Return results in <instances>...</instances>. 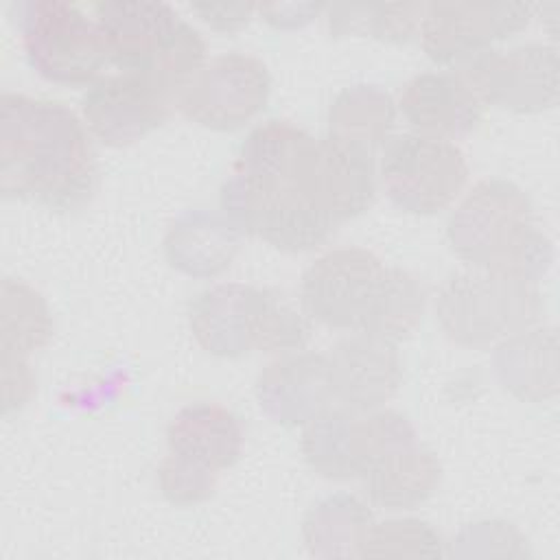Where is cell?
I'll return each mask as SVG.
<instances>
[{
    "mask_svg": "<svg viewBox=\"0 0 560 560\" xmlns=\"http://www.w3.org/2000/svg\"><path fill=\"white\" fill-rule=\"evenodd\" d=\"M175 107L173 92L131 72L101 77L81 98L88 131L107 147H129L142 140L162 127Z\"/></svg>",
    "mask_w": 560,
    "mask_h": 560,
    "instance_id": "12",
    "label": "cell"
},
{
    "mask_svg": "<svg viewBox=\"0 0 560 560\" xmlns=\"http://www.w3.org/2000/svg\"><path fill=\"white\" fill-rule=\"evenodd\" d=\"M396 120V105L389 92L372 83L343 88L328 109V138L376 153L387 142Z\"/></svg>",
    "mask_w": 560,
    "mask_h": 560,
    "instance_id": "24",
    "label": "cell"
},
{
    "mask_svg": "<svg viewBox=\"0 0 560 560\" xmlns=\"http://www.w3.org/2000/svg\"><path fill=\"white\" fill-rule=\"evenodd\" d=\"M424 306V284L400 267H385L361 317L359 332H368L392 343L405 341L418 330Z\"/></svg>",
    "mask_w": 560,
    "mask_h": 560,
    "instance_id": "25",
    "label": "cell"
},
{
    "mask_svg": "<svg viewBox=\"0 0 560 560\" xmlns=\"http://www.w3.org/2000/svg\"><path fill=\"white\" fill-rule=\"evenodd\" d=\"M31 68L46 81L90 88L109 63L101 26L63 0H26L11 4Z\"/></svg>",
    "mask_w": 560,
    "mask_h": 560,
    "instance_id": "6",
    "label": "cell"
},
{
    "mask_svg": "<svg viewBox=\"0 0 560 560\" xmlns=\"http://www.w3.org/2000/svg\"><path fill=\"white\" fill-rule=\"evenodd\" d=\"M398 107L416 133L457 140L472 133L483 116V103L459 72H420L398 96Z\"/></svg>",
    "mask_w": 560,
    "mask_h": 560,
    "instance_id": "16",
    "label": "cell"
},
{
    "mask_svg": "<svg viewBox=\"0 0 560 560\" xmlns=\"http://www.w3.org/2000/svg\"><path fill=\"white\" fill-rule=\"evenodd\" d=\"M219 483V470L203 466L195 459L168 455L160 462L158 468V486L166 501L173 505H197L208 501Z\"/></svg>",
    "mask_w": 560,
    "mask_h": 560,
    "instance_id": "29",
    "label": "cell"
},
{
    "mask_svg": "<svg viewBox=\"0 0 560 560\" xmlns=\"http://www.w3.org/2000/svg\"><path fill=\"white\" fill-rule=\"evenodd\" d=\"M271 293V289L243 282L203 289L188 311L192 337L206 352L223 359L260 350Z\"/></svg>",
    "mask_w": 560,
    "mask_h": 560,
    "instance_id": "13",
    "label": "cell"
},
{
    "mask_svg": "<svg viewBox=\"0 0 560 560\" xmlns=\"http://www.w3.org/2000/svg\"><path fill=\"white\" fill-rule=\"evenodd\" d=\"M2 363L28 361L52 337V315L39 291L18 278L2 280L0 300Z\"/></svg>",
    "mask_w": 560,
    "mask_h": 560,
    "instance_id": "26",
    "label": "cell"
},
{
    "mask_svg": "<svg viewBox=\"0 0 560 560\" xmlns=\"http://www.w3.org/2000/svg\"><path fill=\"white\" fill-rule=\"evenodd\" d=\"M446 236L472 269L538 282L553 262V243L540 228L532 199L514 182H477L451 212Z\"/></svg>",
    "mask_w": 560,
    "mask_h": 560,
    "instance_id": "3",
    "label": "cell"
},
{
    "mask_svg": "<svg viewBox=\"0 0 560 560\" xmlns=\"http://www.w3.org/2000/svg\"><path fill=\"white\" fill-rule=\"evenodd\" d=\"M300 446L308 468L319 477L359 479L374 455L370 411L357 413L335 405L304 424Z\"/></svg>",
    "mask_w": 560,
    "mask_h": 560,
    "instance_id": "17",
    "label": "cell"
},
{
    "mask_svg": "<svg viewBox=\"0 0 560 560\" xmlns=\"http://www.w3.org/2000/svg\"><path fill=\"white\" fill-rule=\"evenodd\" d=\"M271 94V74L262 59L228 52L206 63L179 96L177 109L192 122L232 131L258 116Z\"/></svg>",
    "mask_w": 560,
    "mask_h": 560,
    "instance_id": "9",
    "label": "cell"
},
{
    "mask_svg": "<svg viewBox=\"0 0 560 560\" xmlns=\"http://www.w3.org/2000/svg\"><path fill=\"white\" fill-rule=\"evenodd\" d=\"M190 9L214 31L232 33L252 20L256 4L252 2H195Z\"/></svg>",
    "mask_w": 560,
    "mask_h": 560,
    "instance_id": "30",
    "label": "cell"
},
{
    "mask_svg": "<svg viewBox=\"0 0 560 560\" xmlns=\"http://www.w3.org/2000/svg\"><path fill=\"white\" fill-rule=\"evenodd\" d=\"M383 269V260L363 247H337L322 254L302 273L304 315L326 328L359 330Z\"/></svg>",
    "mask_w": 560,
    "mask_h": 560,
    "instance_id": "11",
    "label": "cell"
},
{
    "mask_svg": "<svg viewBox=\"0 0 560 560\" xmlns=\"http://www.w3.org/2000/svg\"><path fill=\"white\" fill-rule=\"evenodd\" d=\"M241 420L217 402L182 407L166 429L168 451L214 470L234 466L243 453Z\"/></svg>",
    "mask_w": 560,
    "mask_h": 560,
    "instance_id": "21",
    "label": "cell"
},
{
    "mask_svg": "<svg viewBox=\"0 0 560 560\" xmlns=\"http://www.w3.org/2000/svg\"><path fill=\"white\" fill-rule=\"evenodd\" d=\"M319 192L326 210L337 223L363 214L376 192L374 153L332 140L319 138Z\"/></svg>",
    "mask_w": 560,
    "mask_h": 560,
    "instance_id": "22",
    "label": "cell"
},
{
    "mask_svg": "<svg viewBox=\"0 0 560 560\" xmlns=\"http://www.w3.org/2000/svg\"><path fill=\"white\" fill-rule=\"evenodd\" d=\"M85 122L63 103L4 92L0 98V192L52 212H77L96 190Z\"/></svg>",
    "mask_w": 560,
    "mask_h": 560,
    "instance_id": "2",
    "label": "cell"
},
{
    "mask_svg": "<svg viewBox=\"0 0 560 560\" xmlns=\"http://www.w3.org/2000/svg\"><path fill=\"white\" fill-rule=\"evenodd\" d=\"M94 20L107 44L109 61L120 72L147 77L179 96L206 66V42L166 2L105 0L94 4Z\"/></svg>",
    "mask_w": 560,
    "mask_h": 560,
    "instance_id": "4",
    "label": "cell"
},
{
    "mask_svg": "<svg viewBox=\"0 0 560 560\" xmlns=\"http://www.w3.org/2000/svg\"><path fill=\"white\" fill-rule=\"evenodd\" d=\"M440 534L420 518H387L374 523L368 542L363 547V558L372 556H442Z\"/></svg>",
    "mask_w": 560,
    "mask_h": 560,
    "instance_id": "28",
    "label": "cell"
},
{
    "mask_svg": "<svg viewBox=\"0 0 560 560\" xmlns=\"http://www.w3.org/2000/svg\"><path fill=\"white\" fill-rule=\"evenodd\" d=\"M483 105L536 114L558 103V50L547 44H521L486 50L457 68Z\"/></svg>",
    "mask_w": 560,
    "mask_h": 560,
    "instance_id": "8",
    "label": "cell"
},
{
    "mask_svg": "<svg viewBox=\"0 0 560 560\" xmlns=\"http://www.w3.org/2000/svg\"><path fill=\"white\" fill-rule=\"evenodd\" d=\"M328 357L335 405L368 413L381 409L400 387L402 363L396 343L354 330Z\"/></svg>",
    "mask_w": 560,
    "mask_h": 560,
    "instance_id": "14",
    "label": "cell"
},
{
    "mask_svg": "<svg viewBox=\"0 0 560 560\" xmlns=\"http://www.w3.org/2000/svg\"><path fill=\"white\" fill-rule=\"evenodd\" d=\"M326 4L322 2H273V4H256V11L262 20L276 28H300L315 20Z\"/></svg>",
    "mask_w": 560,
    "mask_h": 560,
    "instance_id": "31",
    "label": "cell"
},
{
    "mask_svg": "<svg viewBox=\"0 0 560 560\" xmlns=\"http://www.w3.org/2000/svg\"><path fill=\"white\" fill-rule=\"evenodd\" d=\"M374 523L368 503L350 492H335L304 514L302 538L315 558H363Z\"/></svg>",
    "mask_w": 560,
    "mask_h": 560,
    "instance_id": "23",
    "label": "cell"
},
{
    "mask_svg": "<svg viewBox=\"0 0 560 560\" xmlns=\"http://www.w3.org/2000/svg\"><path fill=\"white\" fill-rule=\"evenodd\" d=\"M328 28L335 37L370 35L381 42L407 44L420 33L424 4H330Z\"/></svg>",
    "mask_w": 560,
    "mask_h": 560,
    "instance_id": "27",
    "label": "cell"
},
{
    "mask_svg": "<svg viewBox=\"0 0 560 560\" xmlns=\"http://www.w3.org/2000/svg\"><path fill=\"white\" fill-rule=\"evenodd\" d=\"M260 409L282 427H304L335 407L328 357L324 352H287L256 376Z\"/></svg>",
    "mask_w": 560,
    "mask_h": 560,
    "instance_id": "15",
    "label": "cell"
},
{
    "mask_svg": "<svg viewBox=\"0 0 560 560\" xmlns=\"http://www.w3.org/2000/svg\"><path fill=\"white\" fill-rule=\"evenodd\" d=\"M241 236L221 210L190 208L168 225L164 252L168 262L182 273L212 278L232 265Z\"/></svg>",
    "mask_w": 560,
    "mask_h": 560,
    "instance_id": "19",
    "label": "cell"
},
{
    "mask_svg": "<svg viewBox=\"0 0 560 560\" xmlns=\"http://www.w3.org/2000/svg\"><path fill=\"white\" fill-rule=\"evenodd\" d=\"M542 311L538 282L483 269L451 276L435 300L440 328L466 348L497 346L534 326Z\"/></svg>",
    "mask_w": 560,
    "mask_h": 560,
    "instance_id": "5",
    "label": "cell"
},
{
    "mask_svg": "<svg viewBox=\"0 0 560 560\" xmlns=\"http://www.w3.org/2000/svg\"><path fill=\"white\" fill-rule=\"evenodd\" d=\"M468 179L464 151L444 138L400 133L383 144L381 184L405 212L435 214L451 206Z\"/></svg>",
    "mask_w": 560,
    "mask_h": 560,
    "instance_id": "7",
    "label": "cell"
},
{
    "mask_svg": "<svg viewBox=\"0 0 560 560\" xmlns=\"http://www.w3.org/2000/svg\"><path fill=\"white\" fill-rule=\"evenodd\" d=\"M359 479L374 505L413 510L438 490L442 466L418 438H409L381 448Z\"/></svg>",
    "mask_w": 560,
    "mask_h": 560,
    "instance_id": "18",
    "label": "cell"
},
{
    "mask_svg": "<svg viewBox=\"0 0 560 560\" xmlns=\"http://www.w3.org/2000/svg\"><path fill=\"white\" fill-rule=\"evenodd\" d=\"M532 13L525 2H429L420 24L422 50L435 63L459 68L527 28Z\"/></svg>",
    "mask_w": 560,
    "mask_h": 560,
    "instance_id": "10",
    "label": "cell"
},
{
    "mask_svg": "<svg viewBox=\"0 0 560 560\" xmlns=\"http://www.w3.org/2000/svg\"><path fill=\"white\" fill-rule=\"evenodd\" d=\"M317 151L319 138L289 120L256 125L221 184V212L282 252L324 245L339 223L322 201Z\"/></svg>",
    "mask_w": 560,
    "mask_h": 560,
    "instance_id": "1",
    "label": "cell"
},
{
    "mask_svg": "<svg viewBox=\"0 0 560 560\" xmlns=\"http://www.w3.org/2000/svg\"><path fill=\"white\" fill-rule=\"evenodd\" d=\"M494 372L518 400L542 402L558 392V337L553 326H529L497 343Z\"/></svg>",
    "mask_w": 560,
    "mask_h": 560,
    "instance_id": "20",
    "label": "cell"
}]
</instances>
